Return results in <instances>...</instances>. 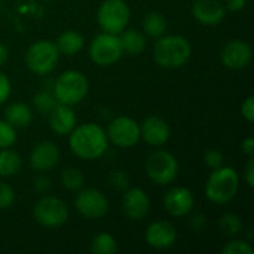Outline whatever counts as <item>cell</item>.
<instances>
[{
  "label": "cell",
  "instance_id": "5bb4252c",
  "mask_svg": "<svg viewBox=\"0 0 254 254\" xmlns=\"http://www.w3.org/2000/svg\"><path fill=\"white\" fill-rule=\"evenodd\" d=\"M177 240L176 228L168 220H156L146 231V243L156 250H165L174 246Z\"/></svg>",
  "mask_w": 254,
  "mask_h": 254
},
{
  "label": "cell",
  "instance_id": "603a6c76",
  "mask_svg": "<svg viewBox=\"0 0 254 254\" xmlns=\"http://www.w3.org/2000/svg\"><path fill=\"white\" fill-rule=\"evenodd\" d=\"M22 165L21 156L12 149H0V177H10L19 173Z\"/></svg>",
  "mask_w": 254,
  "mask_h": 254
},
{
  "label": "cell",
  "instance_id": "74e56055",
  "mask_svg": "<svg viewBox=\"0 0 254 254\" xmlns=\"http://www.w3.org/2000/svg\"><path fill=\"white\" fill-rule=\"evenodd\" d=\"M247 0H226V9L231 12H240L246 7Z\"/></svg>",
  "mask_w": 254,
  "mask_h": 254
},
{
  "label": "cell",
  "instance_id": "52a82bcc",
  "mask_svg": "<svg viewBox=\"0 0 254 254\" xmlns=\"http://www.w3.org/2000/svg\"><path fill=\"white\" fill-rule=\"evenodd\" d=\"M146 174L156 185H170L179 174V162L176 156L167 150H156L146 159Z\"/></svg>",
  "mask_w": 254,
  "mask_h": 254
},
{
  "label": "cell",
  "instance_id": "ba28073f",
  "mask_svg": "<svg viewBox=\"0 0 254 254\" xmlns=\"http://www.w3.org/2000/svg\"><path fill=\"white\" fill-rule=\"evenodd\" d=\"M33 214L37 223L45 228H60L68 219V208L65 202L57 196H42L33 208Z\"/></svg>",
  "mask_w": 254,
  "mask_h": 254
},
{
  "label": "cell",
  "instance_id": "ffe728a7",
  "mask_svg": "<svg viewBox=\"0 0 254 254\" xmlns=\"http://www.w3.org/2000/svg\"><path fill=\"white\" fill-rule=\"evenodd\" d=\"M31 119H33V112L25 103L21 101L12 103L4 110V121L9 122L16 129L28 127Z\"/></svg>",
  "mask_w": 254,
  "mask_h": 254
},
{
  "label": "cell",
  "instance_id": "e575fe53",
  "mask_svg": "<svg viewBox=\"0 0 254 254\" xmlns=\"http://www.w3.org/2000/svg\"><path fill=\"white\" fill-rule=\"evenodd\" d=\"M10 95V80L4 73L0 71V104H3Z\"/></svg>",
  "mask_w": 254,
  "mask_h": 254
},
{
  "label": "cell",
  "instance_id": "f1b7e54d",
  "mask_svg": "<svg viewBox=\"0 0 254 254\" xmlns=\"http://www.w3.org/2000/svg\"><path fill=\"white\" fill-rule=\"evenodd\" d=\"M16 141V128L9 122L0 121V149L12 147Z\"/></svg>",
  "mask_w": 254,
  "mask_h": 254
},
{
  "label": "cell",
  "instance_id": "4dcf8cb0",
  "mask_svg": "<svg viewBox=\"0 0 254 254\" xmlns=\"http://www.w3.org/2000/svg\"><path fill=\"white\" fill-rule=\"evenodd\" d=\"M109 185H110L113 189H116V190H124V189L128 188L129 179H128V176H127L124 171L115 170V171H112V173L109 174Z\"/></svg>",
  "mask_w": 254,
  "mask_h": 254
},
{
  "label": "cell",
  "instance_id": "83f0119b",
  "mask_svg": "<svg viewBox=\"0 0 254 254\" xmlns=\"http://www.w3.org/2000/svg\"><path fill=\"white\" fill-rule=\"evenodd\" d=\"M220 229L223 231V234L226 235V237H235V235H238L240 232H241V229H243V222H241V219L237 216V214H234V213H226V214H223L222 216V219H220Z\"/></svg>",
  "mask_w": 254,
  "mask_h": 254
},
{
  "label": "cell",
  "instance_id": "1f68e13d",
  "mask_svg": "<svg viewBox=\"0 0 254 254\" xmlns=\"http://www.w3.org/2000/svg\"><path fill=\"white\" fill-rule=\"evenodd\" d=\"M15 201V192L13 189L4 183V182H0V210H4V208H9Z\"/></svg>",
  "mask_w": 254,
  "mask_h": 254
},
{
  "label": "cell",
  "instance_id": "277c9868",
  "mask_svg": "<svg viewBox=\"0 0 254 254\" xmlns=\"http://www.w3.org/2000/svg\"><path fill=\"white\" fill-rule=\"evenodd\" d=\"M88 77L77 70H67L58 76L54 83V95L60 104L74 106L88 95Z\"/></svg>",
  "mask_w": 254,
  "mask_h": 254
},
{
  "label": "cell",
  "instance_id": "d6986e66",
  "mask_svg": "<svg viewBox=\"0 0 254 254\" xmlns=\"http://www.w3.org/2000/svg\"><path fill=\"white\" fill-rule=\"evenodd\" d=\"M48 116H49L51 129L58 135H68L77 124L76 113L73 112L71 106L67 104L58 103Z\"/></svg>",
  "mask_w": 254,
  "mask_h": 254
},
{
  "label": "cell",
  "instance_id": "836d02e7",
  "mask_svg": "<svg viewBox=\"0 0 254 254\" xmlns=\"http://www.w3.org/2000/svg\"><path fill=\"white\" fill-rule=\"evenodd\" d=\"M33 188L37 193H48L52 188V182L43 173H39L33 180Z\"/></svg>",
  "mask_w": 254,
  "mask_h": 254
},
{
  "label": "cell",
  "instance_id": "8d00e7d4",
  "mask_svg": "<svg viewBox=\"0 0 254 254\" xmlns=\"http://www.w3.org/2000/svg\"><path fill=\"white\" fill-rule=\"evenodd\" d=\"M246 182L249 185V188H254V161L253 156L249 159L247 165H246Z\"/></svg>",
  "mask_w": 254,
  "mask_h": 254
},
{
  "label": "cell",
  "instance_id": "ab89813d",
  "mask_svg": "<svg viewBox=\"0 0 254 254\" xmlns=\"http://www.w3.org/2000/svg\"><path fill=\"white\" fill-rule=\"evenodd\" d=\"M6 60H7V48L0 42V67L4 64Z\"/></svg>",
  "mask_w": 254,
  "mask_h": 254
},
{
  "label": "cell",
  "instance_id": "2e32d148",
  "mask_svg": "<svg viewBox=\"0 0 254 254\" xmlns=\"http://www.w3.org/2000/svg\"><path fill=\"white\" fill-rule=\"evenodd\" d=\"M193 18L204 25H217L226 16V7L220 0H193Z\"/></svg>",
  "mask_w": 254,
  "mask_h": 254
},
{
  "label": "cell",
  "instance_id": "7c38bea8",
  "mask_svg": "<svg viewBox=\"0 0 254 254\" xmlns=\"http://www.w3.org/2000/svg\"><path fill=\"white\" fill-rule=\"evenodd\" d=\"M222 63L226 68L231 70H243L246 68L253 58L252 46L240 39H232L225 43L220 52Z\"/></svg>",
  "mask_w": 254,
  "mask_h": 254
},
{
  "label": "cell",
  "instance_id": "8fae6325",
  "mask_svg": "<svg viewBox=\"0 0 254 254\" xmlns=\"http://www.w3.org/2000/svg\"><path fill=\"white\" fill-rule=\"evenodd\" d=\"M74 198V207L77 213L86 219H101L109 213V199L97 189L77 190Z\"/></svg>",
  "mask_w": 254,
  "mask_h": 254
},
{
  "label": "cell",
  "instance_id": "44dd1931",
  "mask_svg": "<svg viewBox=\"0 0 254 254\" xmlns=\"http://www.w3.org/2000/svg\"><path fill=\"white\" fill-rule=\"evenodd\" d=\"M119 42L122 46V51L129 55H140L146 49V36L135 30V28H128L121 31L119 34Z\"/></svg>",
  "mask_w": 254,
  "mask_h": 254
},
{
  "label": "cell",
  "instance_id": "30bf717a",
  "mask_svg": "<svg viewBox=\"0 0 254 254\" xmlns=\"http://www.w3.org/2000/svg\"><path fill=\"white\" fill-rule=\"evenodd\" d=\"M107 138L115 146L128 149L138 143L140 140V125L128 116L115 118L107 128Z\"/></svg>",
  "mask_w": 254,
  "mask_h": 254
},
{
  "label": "cell",
  "instance_id": "d4e9b609",
  "mask_svg": "<svg viewBox=\"0 0 254 254\" xmlns=\"http://www.w3.org/2000/svg\"><path fill=\"white\" fill-rule=\"evenodd\" d=\"M91 252L94 254H115L118 252V243L112 234L100 232L91 240Z\"/></svg>",
  "mask_w": 254,
  "mask_h": 254
},
{
  "label": "cell",
  "instance_id": "7402d4cb",
  "mask_svg": "<svg viewBox=\"0 0 254 254\" xmlns=\"http://www.w3.org/2000/svg\"><path fill=\"white\" fill-rule=\"evenodd\" d=\"M55 45H57V49L60 54L67 55V57H73L83 49L85 39L80 33H77L74 30H67L58 36Z\"/></svg>",
  "mask_w": 254,
  "mask_h": 254
},
{
  "label": "cell",
  "instance_id": "e0dca14e",
  "mask_svg": "<svg viewBox=\"0 0 254 254\" xmlns=\"http://www.w3.org/2000/svg\"><path fill=\"white\" fill-rule=\"evenodd\" d=\"M60 161V150L52 141H42L36 144L30 155V165L37 173L52 170Z\"/></svg>",
  "mask_w": 254,
  "mask_h": 254
},
{
  "label": "cell",
  "instance_id": "8992f818",
  "mask_svg": "<svg viewBox=\"0 0 254 254\" xmlns=\"http://www.w3.org/2000/svg\"><path fill=\"white\" fill-rule=\"evenodd\" d=\"M129 7L125 0H104L97 12V21L103 31L119 34L129 22Z\"/></svg>",
  "mask_w": 254,
  "mask_h": 254
},
{
  "label": "cell",
  "instance_id": "4fadbf2b",
  "mask_svg": "<svg viewBox=\"0 0 254 254\" xmlns=\"http://www.w3.org/2000/svg\"><path fill=\"white\" fill-rule=\"evenodd\" d=\"M164 207L168 214L174 217H183V216H188L193 210L195 198L188 188L176 186L165 193Z\"/></svg>",
  "mask_w": 254,
  "mask_h": 254
},
{
  "label": "cell",
  "instance_id": "ac0fdd59",
  "mask_svg": "<svg viewBox=\"0 0 254 254\" xmlns=\"http://www.w3.org/2000/svg\"><path fill=\"white\" fill-rule=\"evenodd\" d=\"M140 138L147 144L159 147L165 144L170 138V127L159 116H149L143 121L140 127Z\"/></svg>",
  "mask_w": 254,
  "mask_h": 254
},
{
  "label": "cell",
  "instance_id": "5b68a950",
  "mask_svg": "<svg viewBox=\"0 0 254 254\" xmlns=\"http://www.w3.org/2000/svg\"><path fill=\"white\" fill-rule=\"evenodd\" d=\"M58 58L60 52L54 42L37 40L25 52V65L31 73L45 76L57 67Z\"/></svg>",
  "mask_w": 254,
  "mask_h": 254
},
{
  "label": "cell",
  "instance_id": "3957f363",
  "mask_svg": "<svg viewBox=\"0 0 254 254\" xmlns=\"http://www.w3.org/2000/svg\"><path fill=\"white\" fill-rule=\"evenodd\" d=\"M240 188V177L237 171L231 167H220L213 170L207 183L205 195L214 204H228L231 202Z\"/></svg>",
  "mask_w": 254,
  "mask_h": 254
},
{
  "label": "cell",
  "instance_id": "7a4b0ae2",
  "mask_svg": "<svg viewBox=\"0 0 254 254\" xmlns=\"http://www.w3.org/2000/svg\"><path fill=\"white\" fill-rule=\"evenodd\" d=\"M192 55V46L189 40L179 34L158 37L153 48V58L156 64L164 68H180Z\"/></svg>",
  "mask_w": 254,
  "mask_h": 254
},
{
  "label": "cell",
  "instance_id": "d6a6232c",
  "mask_svg": "<svg viewBox=\"0 0 254 254\" xmlns=\"http://www.w3.org/2000/svg\"><path fill=\"white\" fill-rule=\"evenodd\" d=\"M204 162L211 170L220 168L223 165V155L216 149H210L204 153Z\"/></svg>",
  "mask_w": 254,
  "mask_h": 254
},
{
  "label": "cell",
  "instance_id": "9a60e30c",
  "mask_svg": "<svg viewBox=\"0 0 254 254\" xmlns=\"http://www.w3.org/2000/svg\"><path fill=\"white\" fill-rule=\"evenodd\" d=\"M122 208L128 219L143 220L150 211V199L147 193L140 188H132L125 192L122 199Z\"/></svg>",
  "mask_w": 254,
  "mask_h": 254
},
{
  "label": "cell",
  "instance_id": "484cf974",
  "mask_svg": "<svg viewBox=\"0 0 254 254\" xmlns=\"http://www.w3.org/2000/svg\"><path fill=\"white\" fill-rule=\"evenodd\" d=\"M58 104L54 92L51 91H46V89H42L39 91L34 97H33V106L36 109V112L42 113V115H49L54 107Z\"/></svg>",
  "mask_w": 254,
  "mask_h": 254
},
{
  "label": "cell",
  "instance_id": "4316f807",
  "mask_svg": "<svg viewBox=\"0 0 254 254\" xmlns=\"http://www.w3.org/2000/svg\"><path fill=\"white\" fill-rule=\"evenodd\" d=\"M85 177L77 168H65L61 173V185L71 192H77L83 188Z\"/></svg>",
  "mask_w": 254,
  "mask_h": 254
},
{
  "label": "cell",
  "instance_id": "9c48e42d",
  "mask_svg": "<svg viewBox=\"0 0 254 254\" xmlns=\"http://www.w3.org/2000/svg\"><path fill=\"white\" fill-rule=\"evenodd\" d=\"M122 54H124V51H122L118 34L103 31L100 34H97L89 45L91 60L101 67H109V65L118 63L121 60Z\"/></svg>",
  "mask_w": 254,
  "mask_h": 254
},
{
  "label": "cell",
  "instance_id": "f546056e",
  "mask_svg": "<svg viewBox=\"0 0 254 254\" xmlns=\"http://www.w3.org/2000/svg\"><path fill=\"white\" fill-rule=\"evenodd\" d=\"M223 254H253V247L250 246V243L243 241V240H234L226 243V246L222 250Z\"/></svg>",
  "mask_w": 254,
  "mask_h": 254
},
{
  "label": "cell",
  "instance_id": "d590c367",
  "mask_svg": "<svg viewBox=\"0 0 254 254\" xmlns=\"http://www.w3.org/2000/svg\"><path fill=\"white\" fill-rule=\"evenodd\" d=\"M241 113L243 116L249 121V122H253L254 119V98L253 95H249L246 98V101L243 103L241 106Z\"/></svg>",
  "mask_w": 254,
  "mask_h": 254
},
{
  "label": "cell",
  "instance_id": "6da1fadb",
  "mask_svg": "<svg viewBox=\"0 0 254 254\" xmlns=\"http://www.w3.org/2000/svg\"><path fill=\"white\" fill-rule=\"evenodd\" d=\"M68 146L77 158L94 161L106 153L109 138L100 125L88 122L74 127V129L68 134Z\"/></svg>",
  "mask_w": 254,
  "mask_h": 254
},
{
  "label": "cell",
  "instance_id": "f35d334b",
  "mask_svg": "<svg viewBox=\"0 0 254 254\" xmlns=\"http://www.w3.org/2000/svg\"><path fill=\"white\" fill-rule=\"evenodd\" d=\"M241 149H243V152L249 156V158H252L254 155V138L253 137H247L243 143H241Z\"/></svg>",
  "mask_w": 254,
  "mask_h": 254
},
{
  "label": "cell",
  "instance_id": "cb8c5ba5",
  "mask_svg": "<svg viewBox=\"0 0 254 254\" xmlns=\"http://www.w3.org/2000/svg\"><path fill=\"white\" fill-rule=\"evenodd\" d=\"M168 28L167 18L161 12H150L143 19V30L149 37H161Z\"/></svg>",
  "mask_w": 254,
  "mask_h": 254
}]
</instances>
